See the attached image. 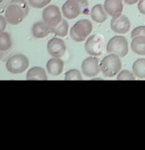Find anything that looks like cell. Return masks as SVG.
<instances>
[{
    "label": "cell",
    "instance_id": "obj_1",
    "mask_svg": "<svg viewBox=\"0 0 145 150\" xmlns=\"http://www.w3.org/2000/svg\"><path fill=\"white\" fill-rule=\"evenodd\" d=\"M29 3L26 0H11L5 10L4 16L11 25H18L29 14Z\"/></svg>",
    "mask_w": 145,
    "mask_h": 150
},
{
    "label": "cell",
    "instance_id": "obj_2",
    "mask_svg": "<svg viewBox=\"0 0 145 150\" xmlns=\"http://www.w3.org/2000/svg\"><path fill=\"white\" fill-rule=\"evenodd\" d=\"M100 72L106 78H112L117 76L121 71L120 57L115 54H109L103 58L100 63Z\"/></svg>",
    "mask_w": 145,
    "mask_h": 150
},
{
    "label": "cell",
    "instance_id": "obj_3",
    "mask_svg": "<svg viewBox=\"0 0 145 150\" xmlns=\"http://www.w3.org/2000/svg\"><path fill=\"white\" fill-rule=\"evenodd\" d=\"M88 0H67L63 4L62 13L68 19H76L88 9Z\"/></svg>",
    "mask_w": 145,
    "mask_h": 150
},
{
    "label": "cell",
    "instance_id": "obj_4",
    "mask_svg": "<svg viewBox=\"0 0 145 150\" xmlns=\"http://www.w3.org/2000/svg\"><path fill=\"white\" fill-rule=\"evenodd\" d=\"M93 31V24L88 19H81L71 28L70 36L75 42H83Z\"/></svg>",
    "mask_w": 145,
    "mask_h": 150
},
{
    "label": "cell",
    "instance_id": "obj_5",
    "mask_svg": "<svg viewBox=\"0 0 145 150\" xmlns=\"http://www.w3.org/2000/svg\"><path fill=\"white\" fill-rule=\"evenodd\" d=\"M5 67L9 73L14 74V75L22 74L29 67V59L23 54L13 55L7 60Z\"/></svg>",
    "mask_w": 145,
    "mask_h": 150
},
{
    "label": "cell",
    "instance_id": "obj_6",
    "mask_svg": "<svg viewBox=\"0 0 145 150\" xmlns=\"http://www.w3.org/2000/svg\"><path fill=\"white\" fill-rule=\"evenodd\" d=\"M106 52L108 54H115L120 58H124L128 54V42L123 36H114L106 45Z\"/></svg>",
    "mask_w": 145,
    "mask_h": 150
},
{
    "label": "cell",
    "instance_id": "obj_7",
    "mask_svg": "<svg viewBox=\"0 0 145 150\" xmlns=\"http://www.w3.org/2000/svg\"><path fill=\"white\" fill-rule=\"evenodd\" d=\"M42 18L46 24L55 28L60 24L62 18V11L57 5H47L42 12Z\"/></svg>",
    "mask_w": 145,
    "mask_h": 150
},
{
    "label": "cell",
    "instance_id": "obj_8",
    "mask_svg": "<svg viewBox=\"0 0 145 150\" xmlns=\"http://www.w3.org/2000/svg\"><path fill=\"white\" fill-rule=\"evenodd\" d=\"M103 38L98 35H91L86 39L85 44V50L88 55L98 57L103 52Z\"/></svg>",
    "mask_w": 145,
    "mask_h": 150
},
{
    "label": "cell",
    "instance_id": "obj_9",
    "mask_svg": "<svg viewBox=\"0 0 145 150\" xmlns=\"http://www.w3.org/2000/svg\"><path fill=\"white\" fill-rule=\"evenodd\" d=\"M82 72L86 77L93 78L100 72V61L95 56H90L82 63Z\"/></svg>",
    "mask_w": 145,
    "mask_h": 150
},
{
    "label": "cell",
    "instance_id": "obj_10",
    "mask_svg": "<svg viewBox=\"0 0 145 150\" xmlns=\"http://www.w3.org/2000/svg\"><path fill=\"white\" fill-rule=\"evenodd\" d=\"M110 28L113 32L118 34H125L130 30V20L122 13L112 17L110 21Z\"/></svg>",
    "mask_w": 145,
    "mask_h": 150
},
{
    "label": "cell",
    "instance_id": "obj_11",
    "mask_svg": "<svg viewBox=\"0 0 145 150\" xmlns=\"http://www.w3.org/2000/svg\"><path fill=\"white\" fill-rule=\"evenodd\" d=\"M66 43L61 37H54L48 42L47 51L53 58H62L66 53Z\"/></svg>",
    "mask_w": 145,
    "mask_h": 150
},
{
    "label": "cell",
    "instance_id": "obj_12",
    "mask_svg": "<svg viewBox=\"0 0 145 150\" xmlns=\"http://www.w3.org/2000/svg\"><path fill=\"white\" fill-rule=\"evenodd\" d=\"M51 33H53V28L47 25L44 21L35 22L32 26V35L36 39H42L49 36Z\"/></svg>",
    "mask_w": 145,
    "mask_h": 150
},
{
    "label": "cell",
    "instance_id": "obj_13",
    "mask_svg": "<svg viewBox=\"0 0 145 150\" xmlns=\"http://www.w3.org/2000/svg\"><path fill=\"white\" fill-rule=\"evenodd\" d=\"M103 7L106 13L110 15L111 17L117 16V15L122 13L123 11L122 0H105Z\"/></svg>",
    "mask_w": 145,
    "mask_h": 150
},
{
    "label": "cell",
    "instance_id": "obj_14",
    "mask_svg": "<svg viewBox=\"0 0 145 150\" xmlns=\"http://www.w3.org/2000/svg\"><path fill=\"white\" fill-rule=\"evenodd\" d=\"M46 68L50 75L58 77L64 71V62L61 60V58H52L47 62Z\"/></svg>",
    "mask_w": 145,
    "mask_h": 150
},
{
    "label": "cell",
    "instance_id": "obj_15",
    "mask_svg": "<svg viewBox=\"0 0 145 150\" xmlns=\"http://www.w3.org/2000/svg\"><path fill=\"white\" fill-rule=\"evenodd\" d=\"M26 79L28 81H46L48 80V76L42 67H33L28 71Z\"/></svg>",
    "mask_w": 145,
    "mask_h": 150
},
{
    "label": "cell",
    "instance_id": "obj_16",
    "mask_svg": "<svg viewBox=\"0 0 145 150\" xmlns=\"http://www.w3.org/2000/svg\"><path fill=\"white\" fill-rule=\"evenodd\" d=\"M108 13L101 4H96L91 10V16L96 23H103L108 19Z\"/></svg>",
    "mask_w": 145,
    "mask_h": 150
},
{
    "label": "cell",
    "instance_id": "obj_17",
    "mask_svg": "<svg viewBox=\"0 0 145 150\" xmlns=\"http://www.w3.org/2000/svg\"><path fill=\"white\" fill-rule=\"evenodd\" d=\"M131 50L136 55L145 56V36H137L132 38Z\"/></svg>",
    "mask_w": 145,
    "mask_h": 150
},
{
    "label": "cell",
    "instance_id": "obj_18",
    "mask_svg": "<svg viewBox=\"0 0 145 150\" xmlns=\"http://www.w3.org/2000/svg\"><path fill=\"white\" fill-rule=\"evenodd\" d=\"M133 75L138 79H145V59H138L132 65Z\"/></svg>",
    "mask_w": 145,
    "mask_h": 150
},
{
    "label": "cell",
    "instance_id": "obj_19",
    "mask_svg": "<svg viewBox=\"0 0 145 150\" xmlns=\"http://www.w3.org/2000/svg\"><path fill=\"white\" fill-rule=\"evenodd\" d=\"M12 47L11 36L8 32L0 33V51H7Z\"/></svg>",
    "mask_w": 145,
    "mask_h": 150
},
{
    "label": "cell",
    "instance_id": "obj_20",
    "mask_svg": "<svg viewBox=\"0 0 145 150\" xmlns=\"http://www.w3.org/2000/svg\"><path fill=\"white\" fill-rule=\"evenodd\" d=\"M69 32L70 31H69V24H68L67 20H62L58 26L53 28V33H54L57 37H61V38L66 37Z\"/></svg>",
    "mask_w": 145,
    "mask_h": 150
},
{
    "label": "cell",
    "instance_id": "obj_21",
    "mask_svg": "<svg viewBox=\"0 0 145 150\" xmlns=\"http://www.w3.org/2000/svg\"><path fill=\"white\" fill-rule=\"evenodd\" d=\"M65 80L66 81H82L83 76L81 72L77 69H72L69 70L67 73L65 74Z\"/></svg>",
    "mask_w": 145,
    "mask_h": 150
},
{
    "label": "cell",
    "instance_id": "obj_22",
    "mask_svg": "<svg viewBox=\"0 0 145 150\" xmlns=\"http://www.w3.org/2000/svg\"><path fill=\"white\" fill-rule=\"evenodd\" d=\"M117 81H134L135 80V76L133 75V73H131L128 70H123L120 71L117 74Z\"/></svg>",
    "mask_w": 145,
    "mask_h": 150
},
{
    "label": "cell",
    "instance_id": "obj_23",
    "mask_svg": "<svg viewBox=\"0 0 145 150\" xmlns=\"http://www.w3.org/2000/svg\"><path fill=\"white\" fill-rule=\"evenodd\" d=\"M28 3L33 8H44L49 5L51 0H27Z\"/></svg>",
    "mask_w": 145,
    "mask_h": 150
},
{
    "label": "cell",
    "instance_id": "obj_24",
    "mask_svg": "<svg viewBox=\"0 0 145 150\" xmlns=\"http://www.w3.org/2000/svg\"><path fill=\"white\" fill-rule=\"evenodd\" d=\"M137 36H145V26H138L132 30L131 38Z\"/></svg>",
    "mask_w": 145,
    "mask_h": 150
},
{
    "label": "cell",
    "instance_id": "obj_25",
    "mask_svg": "<svg viewBox=\"0 0 145 150\" xmlns=\"http://www.w3.org/2000/svg\"><path fill=\"white\" fill-rule=\"evenodd\" d=\"M7 20L5 18V16H2L0 15V33L4 32L5 29H6V26H7Z\"/></svg>",
    "mask_w": 145,
    "mask_h": 150
},
{
    "label": "cell",
    "instance_id": "obj_26",
    "mask_svg": "<svg viewBox=\"0 0 145 150\" xmlns=\"http://www.w3.org/2000/svg\"><path fill=\"white\" fill-rule=\"evenodd\" d=\"M137 8H138V11L140 12L141 14L145 15V0H138L137 2Z\"/></svg>",
    "mask_w": 145,
    "mask_h": 150
},
{
    "label": "cell",
    "instance_id": "obj_27",
    "mask_svg": "<svg viewBox=\"0 0 145 150\" xmlns=\"http://www.w3.org/2000/svg\"><path fill=\"white\" fill-rule=\"evenodd\" d=\"M123 1L128 5H134L138 2V0H123Z\"/></svg>",
    "mask_w": 145,
    "mask_h": 150
},
{
    "label": "cell",
    "instance_id": "obj_28",
    "mask_svg": "<svg viewBox=\"0 0 145 150\" xmlns=\"http://www.w3.org/2000/svg\"><path fill=\"white\" fill-rule=\"evenodd\" d=\"M0 59H1V51H0Z\"/></svg>",
    "mask_w": 145,
    "mask_h": 150
},
{
    "label": "cell",
    "instance_id": "obj_29",
    "mask_svg": "<svg viewBox=\"0 0 145 150\" xmlns=\"http://www.w3.org/2000/svg\"><path fill=\"white\" fill-rule=\"evenodd\" d=\"M0 5H1V0H0Z\"/></svg>",
    "mask_w": 145,
    "mask_h": 150
}]
</instances>
